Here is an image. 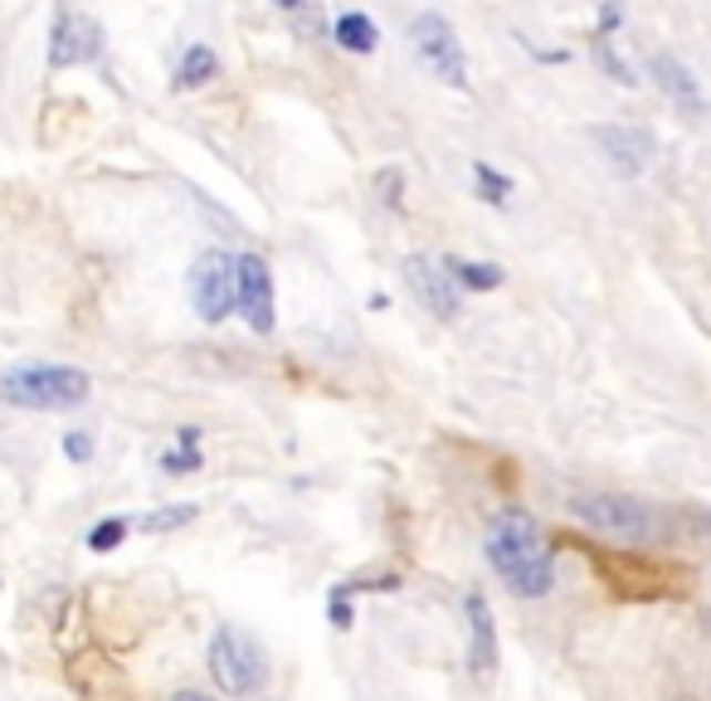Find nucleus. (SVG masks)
Listing matches in <instances>:
<instances>
[{
    "label": "nucleus",
    "mask_w": 711,
    "mask_h": 701,
    "mask_svg": "<svg viewBox=\"0 0 711 701\" xmlns=\"http://www.w3.org/2000/svg\"><path fill=\"white\" fill-rule=\"evenodd\" d=\"M400 268H404V282H410V292L420 298L424 312H434L439 322H453V317H458V307H463V302H458V288H453V278L434 264V258L410 254Z\"/></svg>",
    "instance_id": "9"
},
{
    "label": "nucleus",
    "mask_w": 711,
    "mask_h": 701,
    "mask_svg": "<svg viewBox=\"0 0 711 701\" xmlns=\"http://www.w3.org/2000/svg\"><path fill=\"white\" fill-rule=\"evenodd\" d=\"M590 137L619 176H639V171L648 166V152H653L643 132H629V127H590Z\"/></svg>",
    "instance_id": "11"
},
{
    "label": "nucleus",
    "mask_w": 711,
    "mask_h": 701,
    "mask_svg": "<svg viewBox=\"0 0 711 701\" xmlns=\"http://www.w3.org/2000/svg\"><path fill=\"white\" fill-rule=\"evenodd\" d=\"M487 560L502 575V585L522 599H542L556 585V556H550L542 526L526 512H502L487 532Z\"/></svg>",
    "instance_id": "1"
},
{
    "label": "nucleus",
    "mask_w": 711,
    "mask_h": 701,
    "mask_svg": "<svg viewBox=\"0 0 711 701\" xmlns=\"http://www.w3.org/2000/svg\"><path fill=\"white\" fill-rule=\"evenodd\" d=\"M274 6H278V16L292 24V34H298V40H308V44L327 40V10H322V0H274Z\"/></svg>",
    "instance_id": "13"
},
{
    "label": "nucleus",
    "mask_w": 711,
    "mask_h": 701,
    "mask_svg": "<svg viewBox=\"0 0 711 701\" xmlns=\"http://www.w3.org/2000/svg\"><path fill=\"white\" fill-rule=\"evenodd\" d=\"M444 268H453L458 288H473V292H493V288H502V278H507L497 264H463V258H449Z\"/></svg>",
    "instance_id": "16"
},
{
    "label": "nucleus",
    "mask_w": 711,
    "mask_h": 701,
    "mask_svg": "<svg viewBox=\"0 0 711 701\" xmlns=\"http://www.w3.org/2000/svg\"><path fill=\"white\" fill-rule=\"evenodd\" d=\"M332 623L337 629H351V605H347V585L332 595Z\"/></svg>",
    "instance_id": "23"
},
{
    "label": "nucleus",
    "mask_w": 711,
    "mask_h": 701,
    "mask_svg": "<svg viewBox=\"0 0 711 701\" xmlns=\"http://www.w3.org/2000/svg\"><path fill=\"white\" fill-rule=\"evenodd\" d=\"M575 522H585L590 532L619 546H648V540L663 536L658 512L639 497H624V492H590V497H575Z\"/></svg>",
    "instance_id": "3"
},
{
    "label": "nucleus",
    "mask_w": 711,
    "mask_h": 701,
    "mask_svg": "<svg viewBox=\"0 0 711 701\" xmlns=\"http://www.w3.org/2000/svg\"><path fill=\"white\" fill-rule=\"evenodd\" d=\"M205 662H210V678H215V687L225 697H254V692H264L268 687L264 648L254 643L249 633H239V629H215Z\"/></svg>",
    "instance_id": "4"
},
{
    "label": "nucleus",
    "mask_w": 711,
    "mask_h": 701,
    "mask_svg": "<svg viewBox=\"0 0 711 701\" xmlns=\"http://www.w3.org/2000/svg\"><path fill=\"white\" fill-rule=\"evenodd\" d=\"M93 380L79 365H54V361H20L0 371V400L16 410H79L89 400Z\"/></svg>",
    "instance_id": "2"
},
{
    "label": "nucleus",
    "mask_w": 711,
    "mask_h": 701,
    "mask_svg": "<svg viewBox=\"0 0 711 701\" xmlns=\"http://www.w3.org/2000/svg\"><path fill=\"white\" fill-rule=\"evenodd\" d=\"M64 453H69L73 463H89V458H93V439H89V434H69V439H64Z\"/></svg>",
    "instance_id": "21"
},
{
    "label": "nucleus",
    "mask_w": 711,
    "mask_h": 701,
    "mask_svg": "<svg viewBox=\"0 0 711 701\" xmlns=\"http://www.w3.org/2000/svg\"><path fill=\"white\" fill-rule=\"evenodd\" d=\"M653 73H658V83H663V93H668L688 117H697V113L707 107V103H702V89H697V79H692V69L682 64V59L653 54Z\"/></svg>",
    "instance_id": "12"
},
{
    "label": "nucleus",
    "mask_w": 711,
    "mask_h": 701,
    "mask_svg": "<svg viewBox=\"0 0 711 701\" xmlns=\"http://www.w3.org/2000/svg\"><path fill=\"white\" fill-rule=\"evenodd\" d=\"M332 34H337V44L341 49H351V54H371V49L380 44V30H375V20L371 16H361V10H347L337 24H332Z\"/></svg>",
    "instance_id": "15"
},
{
    "label": "nucleus",
    "mask_w": 711,
    "mask_h": 701,
    "mask_svg": "<svg viewBox=\"0 0 711 701\" xmlns=\"http://www.w3.org/2000/svg\"><path fill=\"white\" fill-rule=\"evenodd\" d=\"M200 516V507L195 502H176V507H166V512H146L142 516V532H152V536H162V532H176V526H186Z\"/></svg>",
    "instance_id": "18"
},
{
    "label": "nucleus",
    "mask_w": 711,
    "mask_h": 701,
    "mask_svg": "<svg viewBox=\"0 0 711 701\" xmlns=\"http://www.w3.org/2000/svg\"><path fill=\"white\" fill-rule=\"evenodd\" d=\"M162 467L166 473H195L200 467V429L195 424H181V449H171V453H162Z\"/></svg>",
    "instance_id": "17"
},
{
    "label": "nucleus",
    "mask_w": 711,
    "mask_h": 701,
    "mask_svg": "<svg viewBox=\"0 0 711 701\" xmlns=\"http://www.w3.org/2000/svg\"><path fill=\"white\" fill-rule=\"evenodd\" d=\"M97 54H103V30H97V20L64 0L54 16V30H49V69L89 64Z\"/></svg>",
    "instance_id": "7"
},
{
    "label": "nucleus",
    "mask_w": 711,
    "mask_h": 701,
    "mask_svg": "<svg viewBox=\"0 0 711 701\" xmlns=\"http://www.w3.org/2000/svg\"><path fill=\"white\" fill-rule=\"evenodd\" d=\"M190 307L200 322H225L235 312V254L210 249L190 264Z\"/></svg>",
    "instance_id": "6"
},
{
    "label": "nucleus",
    "mask_w": 711,
    "mask_h": 701,
    "mask_svg": "<svg viewBox=\"0 0 711 701\" xmlns=\"http://www.w3.org/2000/svg\"><path fill=\"white\" fill-rule=\"evenodd\" d=\"M235 312H244L259 337L274 331V274L259 254H235Z\"/></svg>",
    "instance_id": "8"
},
{
    "label": "nucleus",
    "mask_w": 711,
    "mask_h": 701,
    "mask_svg": "<svg viewBox=\"0 0 711 701\" xmlns=\"http://www.w3.org/2000/svg\"><path fill=\"white\" fill-rule=\"evenodd\" d=\"M410 44H414V59H420L434 79H444L449 89H463V83H468V54H463L458 30H453L444 16H434V10L414 16Z\"/></svg>",
    "instance_id": "5"
},
{
    "label": "nucleus",
    "mask_w": 711,
    "mask_h": 701,
    "mask_svg": "<svg viewBox=\"0 0 711 701\" xmlns=\"http://www.w3.org/2000/svg\"><path fill=\"white\" fill-rule=\"evenodd\" d=\"M215 73H219V54H215V49H210V44H190L186 59L176 64V89H181V93L205 89Z\"/></svg>",
    "instance_id": "14"
},
{
    "label": "nucleus",
    "mask_w": 711,
    "mask_h": 701,
    "mask_svg": "<svg viewBox=\"0 0 711 701\" xmlns=\"http://www.w3.org/2000/svg\"><path fill=\"white\" fill-rule=\"evenodd\" d=\"M595 49H599V64H605L609 73H615V83H633V79H629V69H624L619 59L609 54V44H605V40H595Z\"/></svg>",
    "instance_id": "22"
},
{
    "label": "nucleus",
    "mask_w": 711,
    "mask_h": 701,
    "mask_svg": "<svg viewBox=\"0 0 711 701\" xmlns=\"http://www.w3.org/2000/svg\"><path fill=\"white\" fill-rule=\"evenodd\" d=\"M127 532H132L127 516H103V522H97L93 532H89V550H113V546H122V540H127Z\"/></svg>",
    "instance_id": "20"
},
{
    "label": "nucleus",
    "mask_w": 711,
    "mask_h": 701,
    "mask_svg": "<svg viewBox=\"0 0 711 701\" xmlns=\"http://www.w3.org/2000/svg\"><path fill=\"white\" fill-rule=\"evenodd\" d=\"M171 701H210V697H205V692H176Z\"/></svg>",
    "instance_id": "24"
},
{
    "label": "nucleus",
    "mask_w": 711,
    "mask_h": 701,
    "mask_svg": "<svg viewBox=\"0 0 711 701\" xmlns=\"http://www.w3.org/2000/svg\"><path fill=\"white\" fill-rule=\"evenodd\" d=\"M463 614H468V672L477 682H487L497 672V619H493V605L487 595H473L463 599Z\"/></svg>",
    "instance_id": "10"
},
{
    "label": "nucleus",
    "mask_w": 711,
    "mask_h": 701,
    "mask_svg": "<svg viewBox=\"0 0 711 701\" xmlns=\"http://www.w3.org/2000/svg\"><path fill=\"white\" fill-rule=\"evenodd\" d=\"M473 181H477V195H483L487 205H507V195H512V181L507 176H497L487 162H473Z\"/></svg>",
    "instance_id": "19"
}]
</instances>
